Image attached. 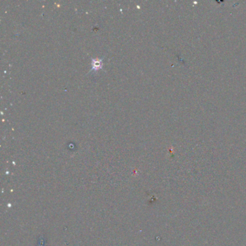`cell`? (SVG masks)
<instances>
[{
    "label": "cell",
    "instance_id": "obj_1",
    "mask_svg": "<svg viewBox=\"0 0 246 246\" xmlns=\"http://www.w3.org/2000/svg\"><path fill=\"white\" fill-rule=\"evenodd\" d=\"M103 59H94L92 60V70L91 71H97L102 67Z\"/></svg>",
    "mask_w": 246,
    "mask_h": 246
}]
</instances>
